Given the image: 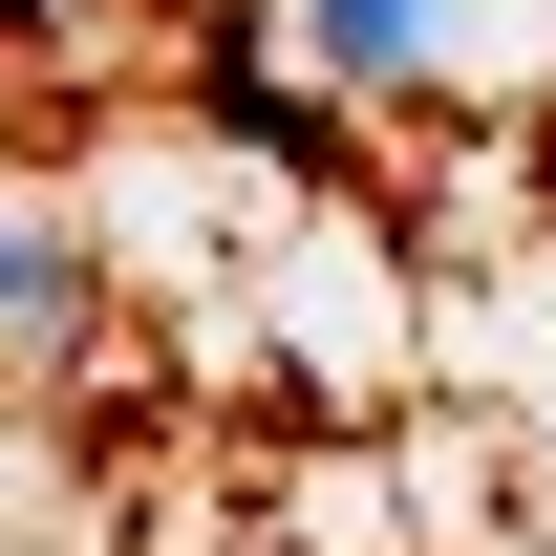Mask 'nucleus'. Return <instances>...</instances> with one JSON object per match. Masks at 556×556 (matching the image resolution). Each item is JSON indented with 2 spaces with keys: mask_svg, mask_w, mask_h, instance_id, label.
Returning <instances> with one entry per match:
<instances>
[{
  "mask_svg": "<svg viewBox=\"0 0 556 556\" xmlns=\"http://www.w3.org/2000/svg\"><path fill=\"white\" fill-rule=\"evenodd\" d=\"M65 321H86V236L43 193H0V343H65Z\"/></svg>",
  "mask_w": 556,
  "mask_h": 556,
  "instance_id": "nucleus-1",
  "label": "nucleus"
},
{
  "mask_svg": "<svg viewBox=\"0 0 556 556\" xmlns=\"http://www.w3.org/2000/svg\"><path fill=\"white\" fill-rule=\"evenodd\" d=\"M300 22H321V86H407L450 43V0H300Z\"/></svg>",
  "mask_w": 556,
  "mask_h": 556,
  "instance_id": "nucleus-2",
  "label": "nucleus"
}]
</instances>
